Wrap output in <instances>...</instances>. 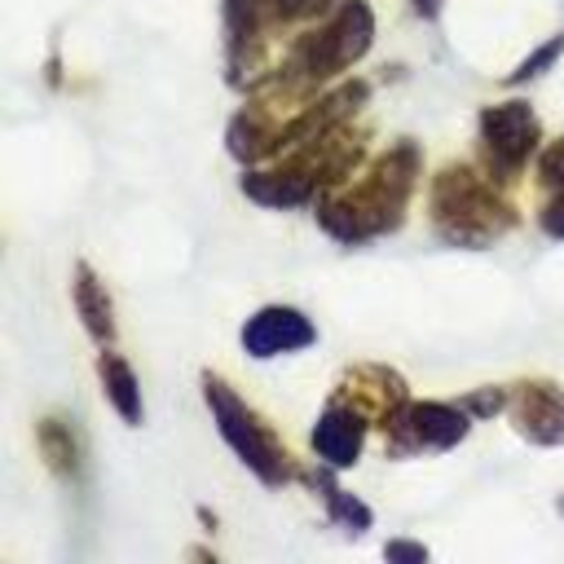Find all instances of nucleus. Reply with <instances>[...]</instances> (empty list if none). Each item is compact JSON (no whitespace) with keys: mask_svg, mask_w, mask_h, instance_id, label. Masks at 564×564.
<instances>
[{"mask_svg":"<svg viewBox=\"0 0 564 564\" xmlns=\"http://www.w3.org/2000/svg\"><path fill=\"white\" fill-rule=\"evenodd\" d=\"M410 185H414V150L401 145L379 159V167L370 172V181L357 194L322 203V225L344 242H361L379 229H392L401 220Z\"/></svg>","mask_w":564,"mask_h":564,"instance_id":"obj_1","label":"nucleus"},{"mask_svg":"<svg viewBox=\"0 0 564 564\" xmlns=\"http://www.w3.org/2000/svg\"><path fill=\"white\" fill-rule=\"evenodd\" d=\"M432 212H436L441 238L458 242V247H485L511 225L507 203H498L494 189L480 185L476 172H467V167H449L436 176Z\"/></svg>","mask_w":564,"mask_h":564,"instance_id":"obj_2","label":"nucleus"},{"mask_svg":"<svg viewBox=\"0 0 564 564\" xmlns=\"http://www.w3.org/2000/svg\"><path fill=\"white\" fill-rule=\"evenodd\" d=\"M203 392H207V405H212V414H216V427H220V436L229 441V449L264 480V485H278V480H286V454L278 449V441L264 432V423L220 383V379H203Z\"/></svg>","mask_w":564,"mask_h":564,"instance_id":"obj_3","label":"nucleus"},{"mask_svg":"<svg viewBox=\"0 0 564 564\" xmlns=\"http://www.w3.org/2000/svg\"><path fill=\"white\" fill-rule=\"evenodd\" d=\"M370 35H375L370 9L361 0H344L339 13L295 48V70L308 75V79L335 75V70H344L348 62H357L370 48Z\"/></svg>","mask_w":564,"mask_h":564,"instance_id":"obj_4","label":"nucleus"},{"mask_svg":"<svg viewBox=\"0 0 564 564\" xmlns=\"http://www.w3.org/2000/svg\"><path fill=\"white\" fill-rule=\"evenodd\" d=\"M467 436V414L441 401H419L388 414V454H419V449H449Z\"/></svg>","mask_w":564,"mask_h":564,"instance_id":"obj_5","label":"nucleus"},{"mask_svg":"<svg viewBox=\"0 0 564 564\" xmlns=\"http://www.w3.org/2000/svg\"><path fill=\"white\" fill-rule=\"evenodd\" d=\"M480 141H485V154L489 163L502 172V176H516L529 159V150L538 145V119L524 101H502V106H489L480 115Z\"/></svg>","mask_w":564,"mask_h":564,"instance_id":"obj_6","label":"nucleus"},{"mask_svg":"<svg viewBox=\"0 0 564 564\" xmlns=\"http://www.w3.org/2000/svg\"><path fill=\"white\" fill-rule=\"evenodd\" d=\"M317 339V330H313V322L300 313V308H282V304H273V308H260L247 326H242V348L251 352V357H278V352H295V348H308Z\"/></svg>","mask_w":564,"mask_h":564,"instance_id":"obj_7","label":"nucleus"},{"mask_svg":"<svg viewBox=\"0 0 564 564\" xmlns=\"http://www.w3.org/2000/svg\"><path fill=\"white\" fill-rule=\"evenodd\" d=\"M511 419L520 436L538 445H560L564 441V392L555 383H524L511 401Z\"/></svg>","mask_w":564,"mask_h":564,"instance_id":"obj_8","label":"nucleus"},{"mask_svg":"<svg viewBox=\"0 0 564 564\" xmlns=\"http://www.w3.org/2000/svg\"><path fill=\"white\" fill-rule=\"evenodd\" d=\"M361 436H366L361 410L335 401V405L317 419V427H313V449H317L330 467H352L357 454H361Z\"/></svg>","mask_w":564,"mask_h":564,"instance_id":"obj_9","label":"nucleus"},{"mask_svg":"<svg viewBox=\"0 0 564 564\" xmlns=\"http://www.w3.org/2000/svg\"><path fill=\"white\" fill-rule=\"evenodd\" d=\"M313 185L317 176L313 172H247L242 176V194H251L256 203H269V207H295V203H308L313 198Z\"/></svg>","mask_w":564,"mask_h":564,"instance_id":"obj_10","label":"nucleus"},{"mask_svg":"<svg viewBox=\"0 0 564 564\" xmlns=\"http://www.w3.org/2000/svg\"><path fill=\"white\" fill-rule=\"evenodd\" d=\"M70 286H75V308H79L88 335H93L97 344H106V339L115 335V317H110V295H106V286L97 282V273H93L88 264L75 269V282H70Z\"/></svg>","mask_w":564,"mask_h":564,"instance_id":"obj_11","label":"nucleus"},{"mask_svg":"<svg viewBox=\"0 0 564 564\" xmlns=\"http://www.w3.org/2000/svg\"><path fill=\"white\" fill-rule=\"evenodd\" d=\"M97 375H101L106 397H110V405L119 410V419H123V423H141V388H137L132 366H128L123 357H115V352H101Z\"/></svg>","mask_w":564,"mask_h":564,"instance_id":"obj_12","label":"nucleus"},{"mask_svg":"<svg viewBox=\"0 0 564 564\" xmlns=\"http://www.w3.org/2000/svg\"><path fill=\"white\" fill-rule=\"evenodd\" d=\"M542 181L551 185V203L542 207V225H546V234L564 238V141H555L542 154Z\"/></svg>","mask_w":564,"mask_h":564,"instance_id":"obj_13","label":"nucleus"},{"mask_svg":"<svg viewBox=\"0 0 564 564\" xmlns=\"http://www.w3.org/2000/svg\"><path fill=\"white\" fill-rule=\"evenodd\" d=\"M326 498H330V511H335L344 524H352L357 533H361V529H370V511H366V507H361L352 494H344V489H330Z\"/></svg>","mask_w":564,"mask_h":564,"instance_id":"obj_14","label":"nucleus"},{"mask_svg":"<svg viewBox=\"0 0 564 564\" xmlns=\"http://www.w3.org/2000/svg\"><path fill=\"white\" fill-rule=\"evenodd\" d=\"M560 48H564V35H560V40H551L546 48H538V53H533V57H529V62H524V66H520L516 75H511V84H520V79H533V75H542V66H551V62L560 57Z\"/></svg>","mask_w":564,"mask_h":564,"instance_id":"obj_15","label":"nucleus"},{"mask_svg":"<svg viewBox=\"0 0 564 564\" xmlns=\"http://www.w3.org/2000/svg\"><path fill=\"white\" fill-rule=\"evenodd\" d=\"M388 560H427L423 546H410V542H392L388 546Z\"/></svg>","mask_w":564,"mask_h":564,"instance_id":"obj_16","label":"nucleus"},{"mask_svg":"<svg viewBox=\"0 0 564 564\" xmlns=\"http://www.w3.org/2000/svg\"><path fill=\"white\" fill-rule=\"evenodd\" d=\"M467 405H471V410H480V414H494V410L502 405V392H480V397H471Z\"/></svg>","mask_w":564,"mask_h":564,"instance_id":"obj_17","label":"nucleus"},{"mask_svg":"<svg viewBox=\"0 0 564 564\" xmlns=\"http://www.w3.org/2000/svg\"><path fill=\"white\" fill-rule=\"evenodd\" d=\"M414 9H419L423 18H436V9H441V0H414Z\"/></svg>","mask_w":564,"mask_h":564,"instance_id":"obj_18","label":"nucleus"}]
</instances>
